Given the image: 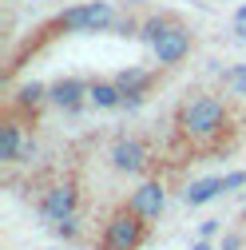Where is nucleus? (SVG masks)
Wrapping results in <instances>:
<instances>
[{"label":"nucleus","mask_w":246,"mask_h":250,"mask_svg":"<svg viewBox=\"0 0 246 250\" xmlns=\"http://www.w3.org/2000/svg\"><path fill=\"white\" fill-rule=\"evenodd\" d=\"M226 123H230V107L219 96H210V91H195V96H187V100L179 104V111H175L179 135L191 139V143L219 139L226 131Z\"/></svg>","instance_id":"obj_1"},{"label":"nucleus","mask_w":246,"mask_h":250,"mask_svg":"<svg viewBox=\"0 0 246 250\" xmlns=\"http://www.w3.org/2000/svg\"><path fill=\"white\" fill-rule=\"evenodd\" d=\"M56 24L64 28V32H115L119 28V8L111 0H87V4H72L56 16Z\"/></svg>","instance_id":"obj_2"},{"label":"nucleus","mask_w":246,"mask_h":250,"mask_svg":"<svg viewBox=\"0 0 246 250\" xmlns=\"http://www.w3.org/2000/svg\"><path fill=\"white\" fill-rule=\"evenodd\" d=\"M143 242H147V218H139L127 203H123L107 223H103L100 246H103V250H139Z\"/></svg>","instance_id":"obj_3"},{"label":"nucleus","mask_w":246,"mask_h":250,"mask_svg":"<svg viewBox=\"0 0 246 250\" xmlns=\"http://www.w3.org/2000/svg\"><path fill=\"white\" fill-rule=\"evenodd\" d=\"M76 210H80V187H76L72 179L52 183L48 191L40 195V218H44L52 230H56L60 223H68V218H80Z\"/></svg>","instance_id":"obj_4"},{"label":"nucleus","mask_w":246,"mask_h":250,"mask_svg":"<svg viewBox=\"0 0 246 250\" xmlns=\"http://www.w3.org/2000/svg\"><path fill=\"white\" fill-rule=\"evenodd\" d=\"M107 159L119 175H143L151 167V147L139 135H115L107 147Z\"/></svg>","instance_id":"obj_5"},{"label":"nucleus","mask_w":246,"mask_h":250,"mask_svg":"<svg viewBox=\"0 0 246 250\" xmlns=\"http://www.w3.org/2000/svg\"><path fill=\"white\" fill-rule=\"evenodd\" d=\"M191 48H195V36H191V28L183 24V20H175L167 32L151 44V56H155V64L159 68H175V64H183V60L191 56Z\"/></svg>","instance_id":"obj_6"},{"label":"nucleus","mask_w":246,"mask_h":250,"mask_svg":"<svg viewBox=\"0 0 246 250\" xmlns=\"http://www.w3.org/2000/svg\"><path fill=\"white\" fill-rule=\"evenodd\" d=\"M127 207H131L139 218H147V223H159V214L167 210V187H163L159 179L139 183L135 191H131V199H127Z\"/></svg>","instance_id":"obj_7"},{"label":"nucleus","mask_w":246,"mask_h":250,"mask_svg":"<svg viewBox=\"0 0 246 250\" xmlns=\"http://www.w3.org/2000/svg\"><path fill=\"white\" fill-rule=\"evenodd\" d=\"M87 91H91V80H80V76H64L48 87V104L60 107V111H80L87 104Z\"/></svg>","instance_id":"obj_8"},{"label":"nucleus","mask_w":246,"mask_h":250,"mask_svg":"<svg viewBox=\"0 0 246 250\" xmlns=\"http://www.w3.org/2000/svg\"><path fill=\"white\" fill-rule=\"evenodd\" d=\"M115 83L123 87V107H139L143 100H147V91H151V72H143V68H123V72H115Z\"/></svg>","instance_id":"obj_9"},{"label":"nucleus","mask_w":246,"mask_h":250,"mask_svg":"<svg viewBox=\"0 0 246 250\" xmlns=\"http://www.w3.org/2000/svg\"><path fill=\"white\" fill-rule=\"evenodd\" d=\"M87 104L96 111H119L123 107V87L111 80H91V91H87Z\"/></svg>","instance_id":"obj_10"},{"label":"nucleus","mask_w":246,"mask_h":250,"mask_svg":"<svg viewBox=\"0 0 246 250\" xmlns=\"http://www.w3.org/2000/svg\"><path fill=\"white\" fill-rule=\"evenodd\" d=\"M24 139H28V135H24V127H20V119L8 115L4 123H0V163H16Z\"/></svg>","instance_id":"obj_11"},{"label":"nucleus","mask_w":246,"mask_h":250,"mask_svg":"<svg viewBox=\"0 0 246 250\" xmlns=\"http://www.w3.org/2000/svg\"><path fill=\"white\" fill-rule=\"evenodd\" d=\"M219 195H223V175H206V179H195L187 191H183V203L187 207H206Z\"/></svg>","instance_id":"obj_12"},{"label":"nucleus","mask_w":246,"mask_h":250,"mask_svg":"<svg viewBox=\"0 0 246 250\" xmlns=\"http://www.w3.org/2000/svg\"><path fill=\"white\" fill-rule=\"evenodd\" d=\"M44 104H48V87L36 83V80L20 83L16 96H12V107H16V111H36V107H44Z\"/></svg>","instance_id":"obj_13"},{"label":"nucleus","mask_w":246,"mask_h":250,"mask_svg":"<svg viewBox=\"0 0 246 250\" xmlns=\"http://www.w3.org/2000/svg\"><path fill=\"white\" fill-rule=\"evenodd\" d=\"M175 20H179V16H171V12H155V16H147V20L139 24V40L151 48V44H155V40L167 32V28L175 24Z\"/></svg>","instance_id":"obj_14"},{"label":"nucleus","mask_w":246,"mask_h":250,"mask_svg":"<svg viewBox=\"0 0 246 250\" xmlns=\"http://www.w3.org/2000/svg\"><path fill=\"white\" fill-rule=\"evenodd\" d=\"M223 83H226V91H230V96H242V100H246V64H234V68H226Z\"/></svg>","instance_id":"obj_15"},{"label":"nucleus","mask_w":246,"mask_h":250,"mask_svg":"<svg viewBox=\"0 0 246 250\" xmlns=\"http://www.w3.org/2000/svg\"><path fill=\"white\" fill-rule=\"evenodd\" d=\"M238 187H246V171H230V175H223V191H238Z\"/></svg>","instance_id":"obj_16"},{"label":"nucleus","mask_w":246,"mask_h":250,"mask_svg":"<svg viewBox=\"0 0 246 250\" xmlns=\"http://www.w3.org/2000/svg\"><path fill=\"white\" fill-rule=\"evenodd\" d=\"M36 159V139H24V147H20V159L16 163H32Z\"/></svg>","instance_id":"obj_17"},{"label":"nucleus","mask_w":246,"mask_h":250,"mask_svg":"<svg viewBox=\"0 0 246 250\" xmlns=\"http://www.w3.org/2000/svg\"><path fill=\"white\" fill-rule=\"evenodd\" d=\"M219 227H223L219 218H210V223H203V227H199V238H214V234H219Z\"/></svg>","instance_id":"obj_18"},{"label":"nucleus","mask_w":246,"mask_h":250,"mask_svg":"<svg viewBox=\"0 0 246 250\" xmlns=\"http://www.w3.org/2000/svg\"><path fill=\"white\" fill-rule=\"evenodd\" d=\"M223 250H242V238L238 234H223Z\"/></svg>","instance_id":"obj_19"},{"label":"nucleus","mask_w":246,"mask_h":250,"mask_svg":"<svg viewBox=\"0 0 246 250\" xmlns=\"http://www.w3.org/2000/svg\"><path fill=\"white\" fill-rule=\"evenodd\" d=\"M234 28H246V4H242V8L234 12Z\"/></svg>","instance_id":"obj_20"},{"label":"nucleus","mask_w":246,"mask_h":250,"mask_svg":"<svg viewBox=\"0 0 246 250\" xmlns=\"http://www.w3.org/2000/svg\"><path fill=\"white\" fill-rule=\"evenodd\" d=\"M191 250H214V246H210V238H199V242H195Z\"/></svg>","instance_id":"obj_21"},{"label":"nucleus","mask_w":246,"mask_h":250,"mask_svg":"<svg viewBox=\"0 0 246 250\" xmlns=\"http://www.w3.org/2000/svg\"><path fill=\"white\" fill-rule=\"evenodd\" d=\"M242 218H246V207H242Z\"/></svg>","instance_id":"obj_22"}]
</instances>
